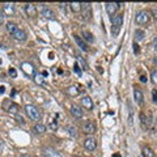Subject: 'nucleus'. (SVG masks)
<instances>
[{
    "label": "nucleus",
    "instance_id": "f257e3e1",
    "mask_svg": "<svg viewBox=\"0 0 157 157\" xmlns=\"http://www.w3.org/2000/svg\"><path fill=\"white\" fill-rule=\"evenodd\" d=\"M25 113H26L29 119H32V121H41V118H42L41 111H39L34 105H26L25 106Z\"/></svg>",
    "mask_w": 157,
    "mask_h": 157
},
{
    "label": "nucleus",
    "instance_id": "f03ea898",
    "mask_svg": "<svg viewBox=\"0 0 157 157\" xmlns=\"http://www.w3.org/2000/svg\"><path fill=\"white\" fill-rule=\"evenodd\" d=\"M149 20H151V16L147 11H140L135 17V21L137 25H147L149 22Z\"/></svg>",
    "mask_w": 157,
    "mask_h": 157
},
{
    "label": "nucleus",
    "instance_id": "7ed1b4c3",
    "mask_svg": "<svg viewBox=\"0 0 157 157\" xmlns=\"http://www.w3.org/2000/svg\"><path fill=\"white\" fill-rule=\"evenodd\" d=\"M81 11H82V18H84L85 21H89L92 18V6L89 3H82Z\"/></svg>",
    "mask_w": 157,
    "mask_h": 157
},
{
    "label": "nucleus",
    "instance_id": "20e7f679",
    "mask_svg": "<svg viewBox=\"0 0 157 157\" xmlns=\"http://www.w3.org/2000/svg\"><path fill=\"white\" fill-rule=\"evenodd\" d=\"M105 6H106V12L109 13L111 17H114L115 13H117V11L121 8L122 4H121V3H106Z\"/></svg>",
    "mask_w": 157,
    "mask_h": 157
},
{
    "label": "nucleus",
    "instance_id": "39448f33",
    "mask_svg": "<svg viewBox=\"0 0 157 157\" xmlns=\"http://www.w3.org/2000/svg\"><path fill=\"white\" fill-rule=\"evenodd\" d=\"M82 130H84V132L86 135H92L96 132V124L93 121H86L84 124H82Z\"/></svg>",
    "mask_w": 157,
    "mask_h": 157
},
{
    "label": "nucleus",
    "instance_id": "423d86ee",
    "mask_svg": "<svg viewBox=\"0 0 157 157\" xmlns=\"http://www.w3.org/2000/svg\"><path fill=\"white\" fill-rule=\"evenodd\" d=\"M21 68H22V71L26 73L28 76H33L34 77V75H36V68H34V66L32 64V63H22L21 64Z\"/></svg>",
    "mask_w": 157,
    "mask_h": 157
},
{
    "label": "nucleus",
    "instance_id": "0eeeda50",
    "mask_svg": "<svg viewBox=\"0 0 157 157\" xmlns=\"http://www.w3.org/2000/svg\"><path fill=\"white\" fill-rule=\"evenodd\" d=\"M84 147L85 149L88 151H94L97 148V140L94 139V137H86V139L84 140Z\"/></svg>",
    "mask_w": 157,
    "mask_h": 157
},
{
    "label": "nucleus",
    "instance_id": "6e6552de",
    "mask_svg": "<svg viewBox=\"0 0 157 157\" xmlns=\"http://www.w3.org/2000/svg\"><path fill=\"white\" fill-rule=\"evenodd\" d=\"M81 105L88 110H93V101L89 96H84L81 98Z\"/></svg>",
    "mask_w": 157,
    "mask_h": 157
},
{
    "label": "nucleus",
    "instance_id": "1a4fd4ad",
    "mask_svg": "<svg viewBox=\"0 0 157 157\" xmlns=\"http://www.w3.org/2000/svg\"><path fill=\"white\" fill-rule=\"evenodd\" d=\"M111 22H113V26L115 28H121L122 24H123V14H115L114 17H111Z\"/></svg>",
    "mask_w": 157,
    "mask_h": 157
},
{
    "label": "nucleus",
    "instance_id": "9d476101",
    "mask_svg": "<svg viewBox=\"0 0 157 157\" xmlns=\"http://www.w3.org/2000/svg\"><path fill=\"white\" fill-rule=\"evenodd\" d=\"M25 13L29 17H36L37 16V8L33 4H26L25 6Z\"/></svg>",
    "mask_w": 157,
    "mask_h": 157
},
{
    "label": "nucleus",
    "instance_id": "9b49d317",
    "mask_svg": "<svg viewBox=\"0 0 157 157\" xmlns=\"http://www.w3.org/2000/svg\"><path fill=\"white\" fill-rule=\"evenodd\" d=\"M134 98H135V101L137 102L139 105L143 104V100H144V96H143V93H141V90L139 89V88H134Z\"/></svg>",
    "mask_w": 157,
    "mask_h": 157
},
{
    "label": "nucleus",
    "instance_id": "f8f14e48",
    "mask_svg": "<svg viewBox=\"0 0 157 157\" xmlns=\"http://www.w3.org/2000/svg\"><path fill=\"white\" fill-rule=\"evenodd\" d=\"M73 39L76 41V43H77V46L81 48V50H84V51H88V46H86V43L84 42V39H82L81 37H78V36H73Z\"/></svg>",
    "mask_w": 157,
    "mask_h": 157
},
{
    "label": "nucleus",
    "instance_id": "ddd939ff",
    "mask_svg": "<svg viewBox=\"0 0 157 157\" xmlns=\"http://www.w3.org/2000/svg\"><path fill=\"white\" fill-rule=\"evenodd\" d=\"M71 114L75 117V118H77V119H80V118L82 117V110H81V107H78L77 105H73V106L71 107Z\"/></svg>",
    "mask_w": 157,
    "mask_h": 157
},
{
    "label": "nucleus",
    "instance_id": "4468645a",
    "mask_svg": "<svg viewBox=\"0 0 157 157\" xmlns=\"http://www.w3.org/2000/svg\"><path fill=\"white\" fill-rule=\"evenodd\" d=\"M13 38L16 39V41H25V39H26L25 30H22V29H18V30L13 34Z\"/></svg>",
    "mask_w": 157,
    "mask_h": 157
},
{
    "label": "nucleus",
    "instance_id": "2eb2a0df",
    "mask_svg": "<svg viewBox=\"0 0 157 157\" xmlns=\"http://www.w3.org/2000/svg\"><path fill=\"white\" fill-rule=\"evenodd\" d=\"M3 11H4V13H7L8 16H12V14H14V6L13 4H9V3L3 4Z\"/></svg>",
    "mask_w": 157,
    "mask_h": 157
},
{
    "label": "nucleus",
    "instance_id": "dca6fc26",
    "mask_svg": "<svg viewBox=\"0 0 157 157\" xmlns=\"http://www.w3.org/2000/svg\"><path fill=\"white\" fill-rule=\"evenodd\" d=\"M42 16L47 18V20H54L55 18V14H54V12L51 11L50 8H43L42 9Z\"/></svg>",
    "mask_w": 157,
    "mask_h": 157
},
{
    "label": "nucleus",
    "instance_id": "f3484780",
    "mask_svg": "<svg viewBox=\"0 0 157 157\" xmlns=\"http://www.w3.org/2000/svg\"><path fill=\"white\" fill-rule=\"evenodd\" d=\"M8 113L12 115H18L20 113V106L17 104H13V102H11V105H9L8 107Z\"/></svg>",
    "mask_w": 157,
    "mask_h": 157
},
{
    "label": "nucleus",
    "instance_id": "a211bd4d",
    "mask_svg": "<svg viewBox=\"0 0 157 157\" xmlns=\"http://www.w3.org/2000/svg\"><path fill=\"white\" fill-rule=\"evenodd\" d=\"M34 82H36L37 85H45V76L42 75V73H36V75H34Z\"/></svg>",
    "mask_w": 157,
    "mask_h": 157
},
{
    "label": "nucleus",
    "instance_id": "6ab92c4d",
    "mask_svg": "<svg viewBox=\"0 0 157 157\" xmlns=\"http://www.w3.org/2000/svg\"><path fill=\"white\" fill-rule=\"evenodd\" d=\"M82 37H84L85 41L89 42V43L94 42V37H93V34L90 32H88V30H82Z\"/></svg>",
    "mask_w": 157,
    "mask_h": 157
},
{
    "label": "nucleus",
    "instance_id": "aec40b11",
    "mask_svg": "<svg viewBox=\"0 0 157 157\" xmlns=\"http://www.w3.org/2000/svg\"><path fill=\"white\" fill-rule=\"evenodd\" d=\"M81 7H82V3H78V2H73L70 4V8H71L72 12H80Z\"/></svg>",
    "mask_w": 157,
    "mask_h": 157
},
{
    "label": "nucleus",
    "instance_id": "412c9836",
    "mask_svg": "<svg viewBox=\"0 0 157 157\" xmlns=\"http://www.w3.org/2000/svg\"><path fill=\"white\" fill-rule=\"evenodd\" d=\"M34 132L36 134H43V132L46 131V126L45 124H42V123H37L36 126H34Z\"/></svg>",
    "mask_w": 157,
    "mask_h": 157
},
{
    "label": "nucleus",
    "instance_id": "4be33fe9",
    "mask_svg": "<svg viewBox=\"0 0 157 157\" xmlns=\"http://www.w3.org/2000/svg\"><path fill=\"white\" fill-rule=\"evenodd\" d=\"M7 30L13 36V34L18 30V28H17V25H16L14 22H8V24H7Z\"/></svg>",
    "mask_w": 157,
    "mask_h": 157
},
{
    "label": "nucleus",
    "instance_id": "5701e85b",
    "mask_svg": "<svg viewBox=\"0 0 157 157\" xmlns=\"http://www.w3.org/2000/svg\"><path fill=\"white\" fill-rule=\"evenodd\" d=\"M145 37V33L143 30H140V29H136L135 30V39L136 41H143Z\"/></svg>",
    "mask_w": 157,
    "mask_h": 157
},
{
    "label": "nucleus",
    "instance_id": "b1692460",
    "mask_svg": "<svg viewBox=\"0 0 157 157\" xmlns=\"http://www.w3.org/2000/svg\"><path fill=\"white\" fill-rule=\"evenodd\" d=\"M143 156L144 157H156L155 152L152 151L151 148H148V147H144V148H143Z\"/></svg>",
    "mask_w": 157,
    "mask_h": 157
},
{
    "label": "nucleus",
    "instance_id": "393cba45",
    "mask_svg": "<svg viewBox=\"0 0 157 157\" xmlns=\"http://www.w3.org/2000/svg\"><path fill=\"white\" fill-rule=\"evenodd\" d=\"M140 119H141V127H143L144 130L148 128V127H149V122H148V119L145 118V114H143V113H141V114H140Z\"/></svg>",
    "mask_w": 157,
    "mask_h": 157
},
{
    "label": "nucleus",
    "instance_id": "a878e982",
    "mask_svg": "<svg viewBox=\"0 0 157 157\" xmlns=\"http://www.w3.org/2000/svg\"><path fill=\"white\" fill-rule=\"evenodd\" d=\"M67 93H68L70 96H77V94H78L77 86H68V88H67Z\"/></svg>",
    "mask_w": 157,
    "mask_h": 157
},
{
    "label": "nucleus",
    "instance_id": "bb28decb",
    "mask_svg": "<svg viewBox=\"0 0 157 157\" xmlns=\"http://www.w3.org/2000/svg\"><path fill=\"white\" fill-rule=\"evenodd\" d=\"M67 131H68V134H70V136H72V137H76V136H77L76 128H75L73 126H68V127H67Z\"/></svg>",
    "mask_w": 157,
    "mask_h": 157
},
{
    "label": "nucleus",
    "instance_id": "cd10ccee",
    "mask_svg": "<svg viewBox=\"0 0 157 157\" xmlns=\"http://www.w3.org/2000/svg\"><path fill=\"white\" fill-rule=\"evenodd\" d=\"M151 78H152V81H153V84H157V68H155V70L151 72Z\"/></svg>",
    "mask_w": 157,
    "mask_h": 157
},
{
    "label": "nucleus",
    "instance_id": "c85d7f7f",
    "mask_svg": "<svg viewBox=\"0 0 157 157\" xmlns=\"http://www.w3.org/2000/svg\"><path fill=\"white\" fill-rule=\"evenodd\" d=\"M48 127L52 130V131H56L58 130V123L56 122H50V124H48Z\"/></svg>",
    "mask_w": 157,
    "mask_h": 157
},
{
    "label": "nucleus",
    "instance_id": "c756f323",
    "mask_svg": "<svg viewBox=\"0 0 157 157\" xmlns=\"http://www.w3.org/2000/svg\"><path fill=\"white\" fill-rule=\"evenodd\" d=\"M128 113H130L128 122H130V124H132V106H131V104H130V102H128Z\"/></svg>",
    "mask_w": 157,
    "mask_h": 157
},
{
    "label": "nucleus",
    "instance_id": "7c9ffc66",
    "mask_svg": "<svg viewBox=\"0 0 157 157\" xmlns=\"http://www.w3.org/2000/svg\"><path fill=\"white\" fill-rule=\"evenodd\" d=\"M73 68H75V72L77 73L78 76H80V75H81V70H80V67H78L77 63H75V66H73Z\"/></svg>",
    "mask_w": 157,
    "mask_h": 157
},
{
    "label": "nucleus",
    "instance_id": "2f4dec72",
    "mask_svg": "<svg viewBox=\"0 0 157 157\" xmlns=\"http://www.w3.org/2000/svg\"><path fill=\"white\" fill-rule=\"evenodd\" d=\"M9 75H11L12 77H16V76H17L16 70H14V68H9Z\"/></svg>",
    "mask_w": 157,
    "mask_h": 157
},
{
    "label": "nucleus",
    "instance_id": "473e14b6",
    "mask_svg": "<svg viewBox=\"0 0 157 157\" xmlns=\"http://www.w3.org/2000/svg\"><path fill=\"white\" fill-rule=\"evenodd\" d=\"M152 97H153V102H155V104H157V90L152 92Z\"/></svg>",
    "mask_w": 157,
    "mask_h": 157
},
{
    "label": "nucleus",
    "instance_id": "72a5a7b5",
    "mask_svg": "<svg viewBox=\"0 0 157 157\" xmlns=\"http://www.w3.org/2000/svg\"><path fill=\"white\" fill-rule=\"evenodd\" d=\"M139 51H140V50H139V46H137V43L135 42V43H134V52H135V54H139Z\"/></svg>",
    "mask_w": 157,
    "mask_h": 157
},
{
    "label": "nucleus",
    "instance_id": "f704fd0d",
    "mask_svg": "<svg viewBox=\"0 0 157 157\" xmlns=\"http://www.w3.org/2000/svg\"><path fill=\"white\" fill-rule=\"evenodd\" d=\"M153 48H155V51L157 52V36L153 38Z\"/></svg>",
    "mask_w": 157,
    "mask_h": 157
},
{
    "label": "nucleus",
    "instance_id": "c9c22d12",
    "mask_svg": "<svg viewBox=\"0 0 157 157\" xmlns=\"http://www.w3.org/2000/svg\"><path fill=\"white\" fill-rule=\"evenodd\" d=\"M4 22V14H3V12L0 11V25Z\"/></svg>",
    "mask_w": 157,
    "mask_h": 157
},
{
    "label": "nucleus",
    "instance_id": "e433bc0d",
    "mask_svg": "<svg viewBox=\"0 0 157 157\" xmlns=\"http://www.w3.org/2000/svg\"><path fill=\"white\" fill-rule=\"evenodd\" d=\"M3 151H4V143H3L2 140H0V153H2Z\"/></svg>",
    "mask_w": 157,
    "mask_h": 157
},
{
    "label": "nucleus",
    "instance_id": "4c0bfd02",
    "mask_svg": "<svg viewBox=\"0 0 157 157\" xmlns=\"http://www.w3.org/2000/svg\"><path fill=\"white\" fill-rule=\"evenodd\" d=\"M152 13H153V17H155L156 21H157V9H153V11H152Z\"/></svg>",
    "mask_w": 157,
    "mask_h": 157
},
{
    "label": "nucleus",
    "instance_id": "58836bf2",
    "mask_svg": "<svg viewBox=\"0 0 157 157\" xmlns=\"http://www.w3.org/2000/svg\"><path fill=\"white\" fill-rule=\"evenodd\" d=\"M4 93V86H0V94H3Z\"/></svg>",
    "mask_w": 157,
    "mask_h": 157
},
{
    "label": "nucleus",
    "instance_id": "ea45409f",
    "mask_svg": "<svg viewBox=\"0 0 157 157\" xmlns=\"http://www.w3.org/2000/svg\"><path fill=\"white\" fill-rule=\"evenodd\" d=\"M140 80H141V81H143V82H145V81H147V78H145L144 76H141V78H140Z\"/></svg>",
    "mask_w": 157,
    "mask_h": 157
},
{
    "label": "nucleus",
    "instance_id": "a19ab883",
    "mask_svg": "<svg viewBox=\"0 0 157 157\" xmlns=\"http://www.w3.org/2000/svg\"><path fill=\"white\" fill-rule=\"evenodd\" d=\"M20 157H32V156H30V155H21Z\"/></svg>",
    "mask_w": 157,
    "mask_h": 157
},
{
    "label": "nucleus",
    "instance_id": "79ce46f5",
    "mask_svg": "<svg viewBox=\"0 0 157 157\" xmlns=\"http://www.w3.org/2000/svg\"><path fill=\"white\" fill-rule=\"evenodd\" d=\"M155 63H156V64H157V58H156V59H155Z\"/></svg>",
    "mask_w": 157,
    "mask_h": 157
}]
</instances>
